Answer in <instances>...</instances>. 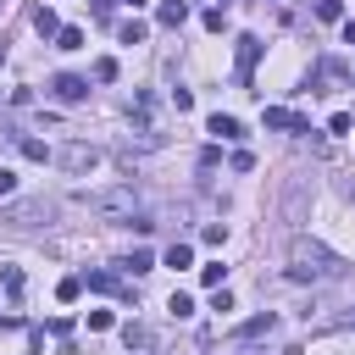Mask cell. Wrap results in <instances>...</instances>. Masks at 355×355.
Wrapping results in <instances>:
<instances>
[{"instance_id":"cell-31","label":"cell","mask_w":355,"mask_h":355,"mask_svg":"<svg viewBox=\"0 0 355 355\" xmlns=\"http://www.w3.org/2000/svg\"><path fill=\"white\" fill-rule=\"evenodd\" d=\"M0 6H6V0H0Z\"/></svg>"},{"instance_id":"cell-8","label":"cell","mask_w":355,"mask_h":355,"mask_svg":"<svg viewBox=\"0 0 355 355\" xmlns=\"http://www.w3.org/2000/svg\"><path fill=\"white\" fill-rule=\"evenodd\" d=\"M155 22H161V28H183V22H189V0H161Z\"/></svg>"},{"instance_id":"cell-21","label":"cell","mask_w":355,"mask_h":355,"mask_svg":"<svg viewBox=\"0 0 355 355\" xmlns=\"http://www.w3.org/2000/svg\"><path fill=\"white\" fill-rule=\"evenodd\" d=\"M94 78L111 83V78H116V55H100V61H94Z\"/></svg>"},{"instance_id":"cell-14","label":"cell","mask_w":355,"mask_h":355,"mask_svg":"<svg viewBox=\"0 0 355 355\" xmlns=\"http://www.w3.org/2000/svg\"><path fill=\"white\" fill-rule=\"evenodd\" d=\"M0 288H6L11 300H22V266H0Z\"/></svg>"},{"instance_id":"cell-4","label":"cell","mask_w":355,"mask_h":355,"mask_svg":"<svg viewBox=\"0 0 355 355\" xmlns=\"http://www.w3.org/2000/svg\"><path fill=\"white\" fill-rule=\"evenodd\" d=\"M261 122H266V128H288V133H311V128H305L288 105H266V111H261Z\"/></svg>"},{"instance_id":"cell-9","label":"cell","mask_w":355,"mask_h":355,"mask_svg":"<svg viewBox=\"0 0 355 355\" xmlns=\"http://www.w3.org/2000/svg\"><path fill=\"white\" fill-rule=\"evenodd\" d=\"M255 55H261V39H255V33H239V78H250Z\"/></svg>"},{"instance_id":"cell-16","label":"cell","mask_w":355,"mask_h":355,"mask_svg":"<svg viewBox=\"0 0 355 355\" xmlns=\"http://www.w3.org/2000/svg\"><path fill=\"white\" fill-rule=\"evenodd\" d=\"M55 50H83V28H61L55 33Z\"/></svg>"},{"instance_id":"cell-20","label":"cell","mask_w":355,"mask_h":355,"mask_svg":"<svg viewBox=\"0 0 355 355\" xmlns=\"http://www.w3.org/2000/svg\"><path fill=\"white\" fill-rule=\"evenodd\" d=\"M316 17H322V22H338L344 6H338V0H316Z\"/></svg>"},{"instance_id":"cell-12","label":"cell","mask_w":355,"mask_h":355,"mask_svg":"<svg viewBox=\"0 0 355 355\" xmlns=\"http://www.w3.org/2000/svg\"><path fill=\"white\" fill-rule=\"evenodd\" d=\"M272 327H277V316H272V311H261V316H250V322L239 327V338H261V333H272Z\"/></svg>"},{"instance_id":"cell-29","label":"cell","mask_w":355,"mask_h":355,"mask_svg":"<svg viewBox=\"0 0 355 355\" xmlns=\"http://www.w3.org/2000/svg\"><path fill=\"white\" fill-rule=\"evenodd\" d=\"M344 44H355V22H344Z\"/></svg>"},{"instance_id":"cell-11","label":"cell","mask_w":355,"mask_h":355,"mask_svg":"<svg viewBox=\"0 0 355 355\" xmlns=\"http://www.w3.org/2000/svg\"><path fill=\"white\" fill-rule=\"evenodd\" d=\"M116 266H122L128 277H139V272H150V266H155V255H150V250H133V255H122Z\"/></svg>"},{"instance_id":"cell-5","label":"cell","mask_w":355,"mask_h":355,"mask_svg":"<svg viewBox=\"0 0 355 355\" xmlns=\"http://www.w3.org/2000/svg\"><path fill=\"white\" fill-rule=\"evenodd\" d=\"M205 133H211V139H227V144H239V139H244V122H239V116H222V111H216V116L205 122Z\"/></svg>"},{"instance_id":"cell-13","label":"cell","mask_w":355,"mask_h":355,"mask_svg":"<svg viewBox=\"0 0 355 355\" xmlns=\"http://www.w3.org/2000/svg\"><path fill=\"white\" fill-rule=\"evenodd\" d=\"M122 344H128V349H150L155 338H150V327H139V322H128V327H122Z\"/></svg>"},{"instance_id":"cell-27","label":"cell","mask_w":355,"mask_h":355,"mask_svg":"<svg viewBox=\"0 0 355 355\" xmlns=\"http://www.w3.org/2000/svg\"><path fill=\"white\" fill-rule=\"evenodd\" d=\"M6 194H17V172H11V166H0V200H6Z\"/></svg>"},{"instance_id":"cell-2","label":"cell","mask_w":355,"mask_h":355,"mask_svg":"<svg viewBox=\"0 0 355 355\" xmlns=\"http://www.w3.org/2000/svg\"><path fill=\"white\" fill-rule=\"evenodd\" d=\"M333 272V255L322 250V244H311V239H294V250H288V277L294 283H316V277H327Z\"/></svg>"},{"instance_id":"cell-26","label":"cell","mask_w":355,"mask_h":355,"mask_svg":"<svg viewBox=\"0 0 355 355\" xmlns=\"http://www.w3.org/2000/svg\"><path fill=\"white\" fill-rule=\"evenodd\" d=\"M200 239H205V244H222V239H227V227H222V222H205V233H200Z\"/></svg>"},{"instance_id":"cell-6","label":"cell","mask_w":355,"mask_h":355,"mask_svg":"<svg viewBox=\"0 0 355 355\" xmlns=\"http://www.w3.org/2000/svg\"><path fill=\"white\" fill-rule=\"evenodd\" d=\"M6 216H11L17 227H33V222H44V216H50V205H44V200H22V205H11Z\"/></svg>"},{"instance_id":"cell-15","label":"cell","mask_w":355,"mask_h":355,"mask_svg":"<svg viewBox=\"0 0 355 355\" xmlns=\"http://www.w3.org/2000/svg\"><path fill=\"white\" fill-rule=\"evenodd\" d=\"M33 28H39V33H61V22H55V11H50V6H39V11H33Z\"/></svg>"},{"instance_id":"cell-3","label":"cell","mask_w":355,"mask_h":355,"mask_svg":"<svg viewBox=\"0 0 355 355\" xmlns=\"http://www.w3.org/2000/svg\"><path fill=\"white\" fill-rule=\"evenodd\" d=\"M55 161H61V172H89V166H100V150L83 144V139H72V144L55 150Z\"/></svg>"},{"instance_id":"cell-32","label":"cell","mask_w":355,"mask_h":355,"mask_svg":"<svg viewBox=\"0 0 355 355\" xmlns=\"http://www.w3.org/2000/svg\"><path fill=\"white\" fill-rule=\"evenodd\" d=\"M349 322H355V316H349Z\"/></svg>"},{"instance_id":"cell-24","label":"cell","mask_w":355,"mask_h":355,"mask_svg":"<svg viewBox=\"0 0 355 355\" xmlns=\"http://www.w3.org/2000/svg\"><path fill=\"white\" fill-rule=\"evenodd\" d=\"M22 155H28V161H50V150H44L39 139H22Z\"/></svg>"},{"instance_id":"cell-22","label":"cell","mask_w":355,"mask_h":355,"mask_svg":"<svg viewBox=\"0 0 355 355\" xmlns=\"http://www.w3.org/2000/svg\"><path fill=\"white\" fill-rule=\"evenodd\" d=\"M222 272H227V266H222V261H211V266H200V283H211V288H222Z\"/></svg>"},{"instance_id":"cell-19","label":"cell","mask_w":355,"mask_h":355,"mask_svg":"<svg viewBox=\"0 0 355 355\" xmlns=\"http://www.w3.org/2000/svg\"><path fill=\"white\" fill-rule=\"evenodd\" d=\"M166 311H172V316H194V300H189V294H183V288H178V294H172V300H166Z\"/></svg>"},{"instance_id":"cell-1","label":"cell","mask_w":355,"mask_h":355,"mask_svg":"<svg viewBox=\"0 0 355 355\" xmlns=\"http://www.w3.org/2000/svg\"><path fill=\"white\" fill-rule=\"evenodd\" d=\"M94 216H111V222H128L133 205H139V189L133 183H111V189H94V194H78Z\"/></svg>"},{"instance_id":"cell-28","label":"cell","mask_w":355,"mask_h":355,"mask_svg":"<svg viewBox=\"0 0 355 355\" xmlns=\"http://www.w3.org/2000/svg\"><path fill=\"white\" fill-rule=\"evenodd\" d=\"M111 6H116V0H94V17H111Z\"/></svg>"},{"instance_id":"cell-10","label":"cell","mask_w":355,"mask_h":355,"mask_svg":"<svg viewBox=\"0 0 355 355\" xmlns=\"http://www.w3.org/2000/svg\"><path fill=\"white\" fill-rule=\"evenodd\" d=\"M144 33H150V28H144L139 17H122V22H116V39H122V44H144Z\"/></svg>"},{"instance_id":"cell-17","label":"cell","mask_w":355,"mask_h":355,"mask_svg":"<svg viewBox=\"0 0 355 355\" xmlns=\"http://www.w3.org/2000/svg\"><path fill=\"white\" fill-rule=\"evenodd\" d=\"M189 261H194V250H189V244H172V250H166V266H172V272H183Z\"/></svg>"},{"instance_id":"cell-18","label":"cell","mask_w":355,"mask_h":355,"mask_svg":"<svg viewBox=\"0 0 355 355\" xmlns=\"http://www.w3.org/2000/svg\"><path fill=\"white\" fill-rule=\"evenodd\" d=\"M55 294H61V300H67V305H72V300H78V294H83V277H61V283H55Z\"/></svg>"},{"instance_id":"cell-7","label":"cell","mask_w":355,"mask_h":355,"mask_svg":"<svg viewBox=\"0 0 355 355\" xmlns=\"http://www.w3.org/2000/svg\"><path fill=\"white\" fill-rule=\"evenodd\" d=\"M55 94H61L67 105H78V100L89 94V78H78V72H61V78H55Z\"/></svg>"},{"instance_id":"cell-25","label":"cell","mask_w":355,"mask_h":355,"mask_svg":"<svg viewBox=\"0 0 355 355\" xmlns=\"http://www.w3.org/2000/svg\"><path fill=\"white\" fill-rule=\"evenodd\" d=\"M89 327H94V333H105V327H116V316H111V311H89Z\"/></svg>"},{"instance_id":"cell-30","label":"cell","mask_w":355,"mask_h":355,"mask_svg":"<svg viewBox=\"0 0 355 355\" xmlns=\"http://www.w3.org/2000/svg\"><path fill=\"white\" fill-rule=\"evenodd\" d=\"M128 6H144V0H128Z\"/></svg>"},{"instance_id":"cell-23","label":"cell","mask_w":355,"mask_h":355,"mask_svg":"<svg viewBox=\"0 0 355 355\" xmlns=\"http://www.w3.org/2000/svg\"><path fill=\"white\" fill-rule=\"evenodd\" d=\"M89 288H100V294H111V288H122L111 272H89Z\"/></svg>"}]
</instances>
